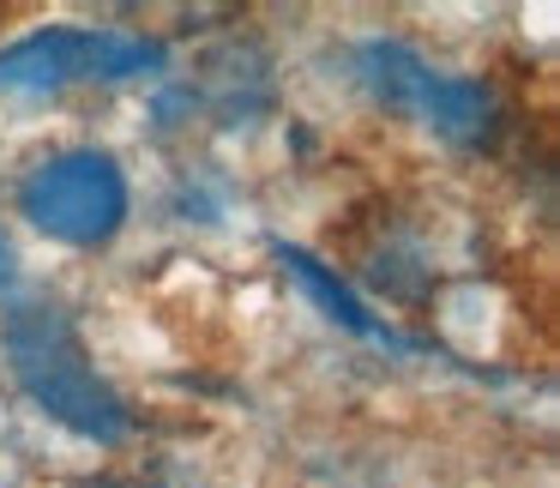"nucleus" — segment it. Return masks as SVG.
<instances>
[{
    "mask_svg": "<svg viewBox=\"0 0 560 488\" xmlns=\"http://www.w3.org/2000/svg\"><path fill=\"white\" fill-rule=\"evenodd\" d=\"M278 259H283V271H290V278L302 283V290L314 295L319 307H326V319H331V326L355 332V338H392V332L380 326V319L368 314L362 302H355V290H350V283H343L331 266H319L314 254H302V247H290V242H278Z\"/></svg>",
    "mask_w": 560,
    "mask_h": 488,
    "instance_id": "5",
    "label": "nucleus"
},
{
    "mask_svg": "<svg viewBox=\"0 0 560 488\" xmlns=\"http://www.w3.org/2000/svg\"><path fill=\"white\" fill-rule=\"evenodd\" d=\"M19 206L55 242L103 247L127 223V175L109 151H61L25 175Z\"/></svg>",
    "mask_w": 560,
    "mask_h": 488,
    "instance_id": "3",
    "label": "nucleus"
},
{
    "mask_svg": "<svg viewBox=\"0 0 560 488\" xmlns=\"http://www.w3.org/2000/svg\"><path fill=\"white\" fill-rule=\"evenodd\" d=\"M163 67V43L139 31H37V37L0 49V91H67V85H115Z\"/></svg>",
    "mask_w": 560,
    "mask_h": 488,
    "instance_id": "4",
    "label": "nucleus"
},
{
    "mask_svg": "<svg viewBox=\"0 0 560 488\" xmlns=\"http://www.w3.org/2000/svg\"><path fill=\"white\" fill-rule=\"evenodd\" d=\"M7 362H13V380L31 392L43 416H55L61 428L97 440V446H115L133 428V410L127 398L97 374L79 326L49 302H19L7 314Z\"/></svg>",
    "mask_w": 560,
    "mask_h": 488,
    "instance_id": "1",
    "label": "nucleus"
},
{
    "mask_svg": "<svg viewBox=\"0 0 560 488\" xmlns=\"http://www.w3.org/2000/svg\"><path fill=\"white\" fill-rule=\"evenodd\" d=\"M19 278V259H13V242H7V235H0V290H7V283Z\"/></svg>",
    "mask_w": 560,
    "mask_h": 488,
    "instance_id": "6",
    "label": "nucleus"
},
{
    "mask_svg": "<svg viewBox=\"0 0 560 488\" xmlns=\"http://www.w3.org/2000/svg\"><path fill=\"white\" fill-rule=\"evenodd\" d=\"M355 67H362V85L374 91L392 115L452 139V146H482L500 121V103L482 79L440 73V67H428L422 55L404 49V43H368Z\"/></svg>",
    "mask_w": 560,
    "mask_h": 488,
    "instance_id": "2",
    "label": "nucleus"
}]
</instances>
